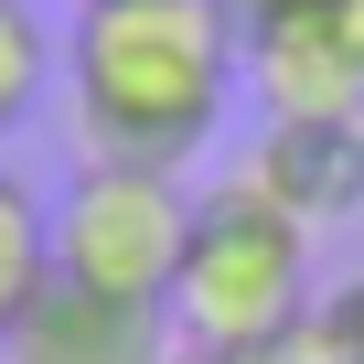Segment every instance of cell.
I'll use <instances>...</instances> for the list:
<instances>
[{
	"mask_svg": "<svg viewBox=\"0 0 364 364\" xmlns=\"http://www.w3.org/2000/svg\"><path fill=\"white\" fill-rule=\"evenodd\" d=\"M236 86H247V22L225 0H75L65 97L86 161L193 171L225 139Z\"/></svg>",
	"mask_w": 364,
	"mask_h": 364,
	"instance_id": "cell-1",
	"label": "cell"
},
{
	"mask_svg": "<svg viewBox=\"0 0 364 364\" xmlns=\"http://www.w3.org/2000/svg\"><path fill=\"white\" fill-rule=\"evenodd\" d=\"M300 321H311V225L279 215L247 171H225L204 193V215H193L171 332L193 353H215V364H247V353H279Z\"/></svg>",
	"mask_w": 364,
	"mask_h": 364,
	"instance_id": "cell-2",
	"label": "cell"
},
{
	"mask_svg": "<svg viewBox=\"0 0 364 364\" xmlns=\"http://www.w3.org/2000/svg\"><path fill=\"white\" fill-rule=\"evenodd\" d=\"M193 215H204V193H182V171L86 161L75 193H54V268L86 279V289H107V300L171 311L182 257H193Z\"/></svg>",
	"mask_w": 364,
	"mask_h": 364,
	"instance_id": "cell-3",
	"label": "cell"
},
{
	"mask_svg": "<svg viewBox=\"0 0 364 364\" xmlns=\"http://www.w3.org/2000/svg\"><path fill=\"white\" fill-rule=\"evenodd\" d=\"M171 311H139V300H107L86 279H43L33 311L11 321V343H0V364H171Z\"/></svg>",
	"mask_w": 364,
	"mask_h": 364,
	"instance_id": "cell-4",
	"label": "cell"
},
{
	"mask_svg": "<svg viewBox=\"0 0 364 364\" xmlns=\"http://www.w3.org/2000/svg\"><path fill=\"white\" fill-rule=\"evenodd\" d=\"M247 97L268 118H364V54L343 43L332 0L247 22Z\"/></svg>",
	"mask_w": 364,
	"mask_h": 364,
	"instance_id": "cell-5",
	"label": "cell"
},
{
	"mask_svg": "<svg viewBox=\"0 0 364 364\" xmlns=\"http://www.w3.org/2000/svg\"><path fill=\"white\" fill-rule=\"evenodd\" d=\"M236 171L257 182L279 215L343 225V215H364V118H268Z\"/></svg>",
	"mask_w": 364,
	"mask_h": 364,
	"instance_id": "cell-6",
	"label": "cell"
},
{
	"mask_svg": "<svg viewBox=\"0 0 364 364\" xmlns=\"http://www.w3.org/2000/svg\"><path fill=\"white\" fill-rule=\"evenodd\" d=\"M54 279V204L43 182L0 161V343H11V321L33 311V289Z\"/></svg>",
	"mask_w": 364,
	"mask_h": 364,
	"instance_id": "cell-7",
	"label": "cell"
},
{
	"mask_svg": "<svg viewBox=\"0 0 364 364\" xmlns=\"http://www.w3.org/2000/svg\"><path fill=\"white\" fill-rule=\"evenodd\" d=\"M54 86H65V43H54V22L33 11V0H0V139L33 129Z\"/></svg>",
	"mask_w": 364,
	"mask_h": 364,
	"instance_id": "cell-8",
	"label": "cell"
},
{
	"mask_svg": "<svg viewBox=\"0 0 364 364\" xmlns=\"http://www.w3.org/2000/svg\"><path fill=\"white\" fill-rule=\"evenodd\" d=\"M279 353H300V364H364V279H343L332 300H311V321Z\"/></svg>",
	"mask_w": 364,
	"mask_h": 364,
	"instance_id": "cell-9",
	"label": "cell"
},
{
	"mask_svg": "<svg viewBox=\"0 0 364 364\" xmlns=\"http://www.w3.org/2000/svg\"><path fill=\"white\" fill-rule=\"evenodd\" d=\"M236 22H279V11H311V0H225Z\"/></svg>",
	"mask_w": 364,
	"mask_h": 364,
	"instance_id": "cell-10",
	"label": "cell"
},
{
	"mask_svg": "<svg viewBox=\"0 0 364 364\" xmlns=\"http://www.w3.org/2000/svg\"><path fill=\"white\" fill-rule=\"evenodd\" d=\"M332 22H343V43L364 54V0H332Z\"/></svg>",
	"mask_w": 364,
	"mask_h": 364,
	"instance_id": "cell-11",
	"label": "cell"
}]
</instances>
